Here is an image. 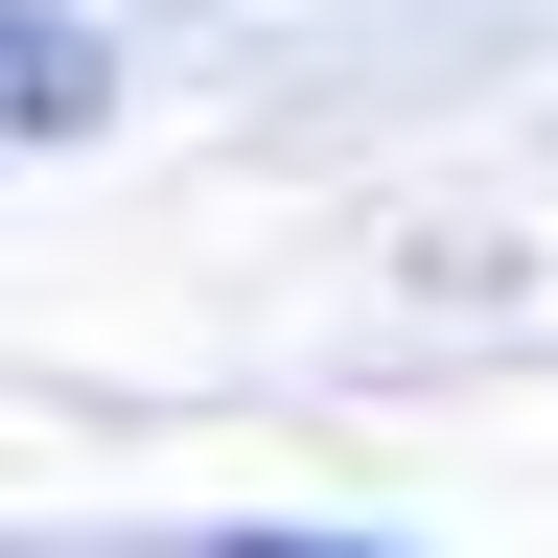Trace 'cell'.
I'll return each mask as SVG.
<instances>
[{
    "label": "cell",
    "instance_id": "obj_1",
    "mask_svg": "<svg viewBox=\"0 0 558 558\" xmlns=\"http://www.w3.org/2000/svg\"><path fill=\"white\" fill-rule=\"evenodd\" d=\"M70 117H94V47H70V24H24V0H0V140H70Z\"/></svg>",
    "mask_w": 558,
    "mask_h": 558
}]
</instances>
